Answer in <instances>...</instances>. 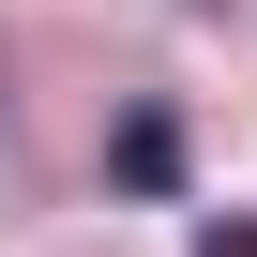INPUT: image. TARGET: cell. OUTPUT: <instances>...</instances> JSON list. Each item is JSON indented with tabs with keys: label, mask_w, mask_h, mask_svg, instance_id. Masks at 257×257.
I'll list each match as a JSON object with an SVG mask.
<instances>
[{
	"label": "cell",
	"mask_w": 257,
	"mask_h": 257,
	"mask_svg": "<svg viewBox=\"0 0 257 257\" xmlns=\"http://www.w3.org/2000/svg\"><path fill=\"white\" fill-rule=\"evenodd\" d=\"M106 182H121V197H167V182H182V121H167V106H121V137H106Z\"/></svg>",
	"instance_id": "1"
},
{
	"label": "cell",
	"mask_w": 257,
	"mask_h": 257,
	"mask_svg": "<svg viewBox=\"0 0 257 257\" xmlns=\"http://www.w3.org/2000/svg\"><path fill=\"white\" fill-rule=\"evenodd\" d=\"M197 257H257V227H197Z\"/></svg>",
	"instance_id": "2"
}]
</instances>
